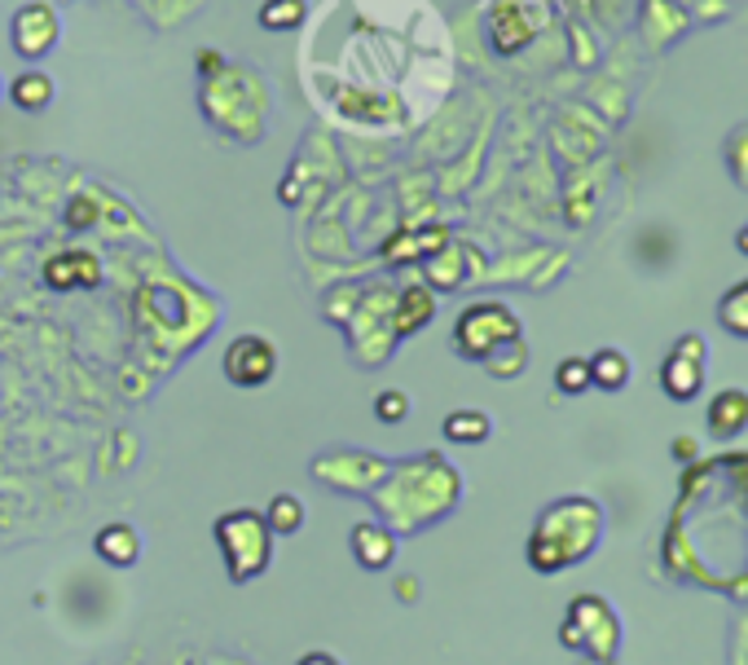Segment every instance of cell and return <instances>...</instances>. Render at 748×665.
Masks as SVG:
<instances>
[{
  "instance_id": "1",
  "label": "cell",
  "mask_w": 748,
  "mask_h": 665,
  "mask_svg": "<svg viewBox=\"0 0 748 665\" xmlns=\"http://www.w3.org/2000/svg\"><path fill=\"white\" fill-rule=\"evenodd\" d=\"M603 533V507L594 498H559L542 511L537 529L529 533V564L537 573H559L581 564Z\"/></svg>"
},
{
  "instance_id": "2",
  "label": "cell",
  "mask_w": 748,
  "mask_h": 665,
  "mask_svg": "<svg viewBox=\"0 0 748 665\" xmlns=\"http://www.w3.org/2000/svg\"><path fill=\"white\" fill-rule=\"evenodd\" d=\"M212 533H216V546L225 555V568H229L234 586H242V582H251V577H260L269 568V538L273 533H269L260 511H247V507L225 511L212 525Z\"/></svg>"
},
{
  "instance_id": "3",
  "label": "cell",
  "mask_w": 748,
  "mask_h": 665,
  "mask_svg": "<svg viewBox=\"0 0 748 665\" xmlns=\"http://www.w3.org/2000/svg\"><path fill=\"white\" fill-rule=\"evenodd\" d=\"M559 643L590 661H612L621 647V617L603 595H577L564 612Z\"/></svg>"
},
{
  "instance_id": "4",
  "label": "cell",
  "mask_w": 748,
  "mask_h": 665,
  "mask_svg": "<svg viewBox=\"0 0 748 665\" xmlns=\"http://www.w3.org/2000/svg\"><path fill=\"white\" fill-rule=\"evenodd\" d=\"M511 340H520V317L502 300H480L454 322V353L467 362H485Z\"/></svg>"
},
{
  "instance_id": "5",
  "label": "cell",
  "mask_w": 748,
  "mask_h": 665,
  "mask_svg": "<svg viewBox=\"0 0 748 665\" xmlns=\"http://www.w3.org/2000/svg\"><path fill=\"white\" fill-rule=\"evenodd\" d=\"M220 371L234 388H264L277 371V349L264 340V336H238L225 358H220Z\"/></svg>"
},
{
  "instance_id": "6",
  "label": "cell",
  "mask_w": 748,
  "mask_h": 665,
  "mask_svg": "<svg viewBox=\"0 0 748 665\" xmlns=\"http://www.w3.org/2000/svg\"><path fill=\"white\" fill-rule=\"evenodd\" d=\"M58 36H63L58 14L45 5V0H32V5H23V10L14 14V23H10V45H14V54L27 58V63L49 58V54L58 49Z\"/></svg>"
},
{
  "instance_id": "7",
  "label": "cell",
  "mask_w": 748,
  "mask_h": 665,
  "mask_svg": "<svg viewBox=\"0 0 748 665\" xmlns=\"http://www.w3.org/2000/svg\"><path fill=\"white\" fill-rule=\"evenodd\" d=\"M704 428L713 441H735L744 428H748V393L744 388H722L709 397V410H704Z\"/></svg>"
},
{
  "instance_id": "8",
  "label": "cell",
  "mask_w": 748,
  "mask_h": 665,
  "mask_svg": "<svg viewBox=\"0 0 748 665\" xmlns=\"http://www.w3.org/2000/svg\"><path fill=\"white\" fill-rule=\"evenodd\" d=\"M348 542H352L356 564L370 568V573H379V568H388L397 560V542H393V533L384 525H356L348 533Z\"/></svg>"
},
{
  "instance_id": "9",
  "label": "cell",
  "mask_w": 748,
  "mask_h": 665,
  "mask_svg": "<svg viewBox=\"0 0 748 665\" xmlns=\"http://www.w3.org/2000/svg\"><path fill=\"white\" fill-rule=\"evenodd\" d=\"M93 551H98V560H102V564H111V568H128V564H137V555H141V538H137V529H133V525L111 520V525H102V529H98Z\"/></svg>"
},
{
  "instance_id": "10",
  "label": "cell",
  "mask_w": 748,
  "mask_h": 665,
  "mask_svg": "<svg viewBox=\"0 0 748 665\" xmlns=\"http://www.w3.org/2000/svg\"><path fill=\"white\" fill-rule=\"evenodd\" d=\"M45 282L49 286H58V291H67V286H98L102 282V269H98V260L89 256V251H63V256H54L49 264H45Z\"/></svg>"
},
{
  "instance_id": "11",
  "label": "cell",
  "mask_w": 748,
  "mask_h": 665,
  "mask_svg": "<svg viewBox=\"0 0 748 665\" xmlns=\"http://www.w3.org/2000/svg\"><path fill=\"white\" fill-rule=\"evenodd\" d=\"M660 388H665L669 402H691V397L704 393V367H700V362H687V358H678V353H669L665 367H660Z\"/></svg>"
},
{
  "instance_id": "12",
  "label": "cell",
  "mask_w": 748,
  "mask_h": 665,
  "mask_svg": "<svg viewBox=\"0 0 748 665\" xmlns=\"http://www.w3.org/2000/svg\"><path fill=\"white\" fill-rule=\"evenodd\" d=\"M441 432H445V441H454V446H485V441H489V432H494V419H489L485 410L463 406V410L445 415Z\"/></svg>"
},
{
  "instance_id": "13",
  "label": "cell",
  "mask_w": 748,
  "mask_h": 665,
  "mask_svg": "<svg viewBox=\"0 0 748 665\" xmlns=\"http://www.w3.org/2000/svg\"><path fill=\"white\" fill-rule=\"evenodd\" d=\"M590 362V388H603V393H621L630 384V358L621 349H599Z\"/></svg>"
},
{
  "instance_id": "14",
  "label": "cell",
  "mask_w": 748,
  "mask_h": 665,
  "mask_svg": "<svg viewBox=\"0 0 748 665\" xmlns=\"http://www.w3.org/2000/svg\"><path fill=\"white\" fill-rule=\"evenodd\" d=\"M10 102L27 115H41L49 102H54V80L45 71H23L14 84H10Z\"/></svg>"
},
{
  "instance_id": "15",
  "label": "cell",
  "mask_w": 748,
  "mask_h": 665,
  "mask_svg": "<svg viewBox=\"0 0 748 665\" xmlns=\"http://www.w3.org/2000/svg\"><path fill=\"white\" fill-rule=\"evenodd\" d=\"M264 525H269V533H277V538L299 533V525H304V503H299L295 494H273L269 507H264Z\"/></svg>"
},
{
  "instance_id": "16",
  "label": "cell",
  "mask_w": 748,
  "mask_h": 665,
  "mask_svg": "<svg viewBox=\"0 0 748 665\" xmlns=\"http://www.w3.org/2000/svg\"><path fill=\"white\" fill-rule=\"evenodd\" d=\"M717 322L730 330L735 340H748V278H744V282H735V286L722 295V304H717Z\"/></svg>"
},
{
  "instance_id": "17",
  "label": "cell",
  "mask_w": 748,
  "mask_h": 665,
  "mask_svg": "<svg viewBox=\"0 0 748 665\" xmlns=\"http://www.w3.org/2000/svg\"><path fill=\"white\" fill-rule=\"evenodd\" d=\"M304 14H308L304 0H264L260 14H256V23H260L264 32H291V27L304 23Z\"/></svg>"
},
{
  "instance_id": "18",
  "label": "cell",
  "mask_w": 748,
  "mask_h": 665,
  "mask_svg": "<svg viewBox=\"0 0 748 665\" xmlns=\"http://www.w3.org/2000/svg\"><path fill=\"white\" fill-rule=\"evenodd\" d=\"M494 380H515V375H524V367H529V345H524V336L520 340H511V345H502L494 358H485L480 362Z\"/></svg>"
},
{
  "instance_id": "19",
  "label": "cell",
  "mask_w": 748,
  "mask_h": 665,
  "mask_svg": "<svg viewBox=\"0 0 748 665\" xmlns=\"http://www.w3.org/2000/svg\"><path fill=\"white\" fill-rule=\"evenodd\" d=\"M722 155H726V172H730V181H735L739 190H748V124H735V128H730V137H726V146H722Z\"/></svg>"
},
{
  "instance_id": "20",
  "label": "cell",
  "mask_w": 748,
  "mask_h": 665,
  "mask_svg": "<svg viewBox=\"0 0 748 665\" xmlns=\"http://www.w3.org/2000/svg\"><path fill=\"white\" fill-rule=\"evenodd\" d=\"M432 313H437V300H432L423 286H415V291H406V304H401V322H397V330H401V336H410L415 326L432 322Z\"/></svg>"
},
{
  "instance_id": "21",
  "label": "cell",
  "mask_w": 748,
  "mask_h": 665,
  "mask_svg": "<svg viewBox=\"0 0 748 665\" xmlns=\"http://www.w3.org/2000/svg\"><path fill=\"white\" fill-rule=\"evenodd\" d=\"M555 388H559L564 397H581V393L590 388V362H586V358H564V362L555 367Z\"/></svg>"
},
{
  "instance_id": "22",
  "label": "cell",
  "mask_w": 748,
  "mask_h": 665,
  "mask_svg": "<svg viewBox=\"0 0 748 665\" xmlns=\"http://www.w3.org/2000/svg\"><path fill=\"white\" fill-rule=\"evenodd\" d=\"M374 415H379V424H401L410 415V397L397 393V388H388V393L374 397Z\"/></svg>"
},
{
  "instance_id": "23",
  "label": "cell",
  "mask_w": 748,
  "mask_h": 665,
  "mask_svg": "<svg viewBox=\"0 0 748 665\" xmlns=\"http://www.w3.org/2000/svg\"><path fill=\"white\" fill-rule=\"evenodd\" d=\"M673 353H678V358H687V362H700V367L709 362V345L695 336V330H687V336H678V340H673Z\"/></svg>"
},
{
  "instance_id": "24",
  "label": "cell",
  "mask_w": 748,
  "mask_h": 665,
  "mask_svg": "<svg viewBox=\"0 0 748 665\" xmlns=\"http://www.w3.org/2000/svg\"><path fill=\"white\" fill-rule=\"evenodd\" d=\"M93 216H98V207H93L89 199H76V203L67 207V221H71L76 229H84V225H93Z\"/></svg>"
},
{
  "instance_id": "25",
  "label": "cell",
  "mask_w": 748,
  "mask_h": 665,
  "mask_svg": "<svg viewBox=\"0 0 748 665\" xmlns=\"http://www.w3.org/2000/svg\"><path fill=\"white\" fill-rule=\"evenodd\" d=\"M673 459H678V463H695V459H700L695 437H673Z\"/></svg>"
},
{
  "instance_id": "26",
  "label": "cell",
  "mask_w": 748,
  "mask_h": 665,
  "mask_svg": "<svg viewBox=\"0 0 748 665\" xmlns=\"http://www.w3.org/2000/svg\"><path fill=\"white\" fill-rule=\"evenodd\" d=\"M199 71H203V76H220V71H225V58H220L216 49H203V54H199Z\"/></svg>"
},
{
  "instance_id": "27",
  "label": "cell",
  "mask_w": 748,
  "mask_h": 665,
  "mask_svg": "<svg viewBox=\"0 0 748 665\" xmlns=\"http://www.w3.org/2000/svg\"><path fill=\"white\" fill-rule=\"evenodd\" d=\"M295 665H339V656L335 652H304Z\"/></svg>"
},
{
  "instance_id": "28",
  "label": "cell",
  "mask_w": 748,
  "mask_h": 665,
  "mask_svg": "<svg viewBox=\"0 0 748 665\" xmlns=\"http://www.w3.org/2000/svg\"><path fill=\"white\" fill-rule=\"evenodd\" d=\"M735 251L748 260V225H744V229H735Z\"/></svg>"
},
{
  "instance_id": "29",
  "label": "cell",
  "mask_w": 748,
  "mask_h": 665,
  "mask_svg": "<svg viewBox=\"0 0 748 665\" xmlns=\"http://www.w3.org/2000/svg\"><path fill=\"white\" fill-rule=\"evenodd\" d=\"M599 665H616V661H599Z\"/></svg>"
},
{
  "instance_id": "30",
  "label": "cell",
  "mask_w": 748,
  "mask_h": 665,
  "mask_svg": "<svg viewBox=\"0 0 748 665\" xmlns=\"http://www.w3.org/2000/svg\"><path fill=\"white\" fill-rule=\"evenodd\" d=\"M0 89H5V84H0Z\"/></svg>"
}]
</instances>
